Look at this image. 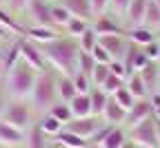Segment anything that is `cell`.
Returning <instances> with one entry per match:
<instances>
[{"label": "cell", "instance_id": "cell-1", "mask_svg": "<svg viewBox=\"0 0 160 148\" xmlns=\"http://www.w3.org/2000/svg\"><path fill=\"white\" fill-rule=\"evenodd\" d=\"M45 55V62L51 64L60 75L73 77L78 73V55H80V47L73 38H56L47 44H40Z\"/></svg>", "mask_w": 160, "mask_h": 148}, {"label": "cell", "instance_id": "cell-2", "mask_svg": "<svg viewBox=\"0 0 160 148\" xmlns=\"http://www.w3.org/2000/svg\"><path fill=\"white\" fill-rule=\"evenodd\" d=\"M36 77H38V73L27 64V62L18 60L16 64L7 71V91H9V95L13 99H18V102L31 97Z\"/></svg>", "mask_w": 160, "mask_h": 148}, {"label": "cell", "instance_id": "cell-3", "mask_svg": "<svg viewBox=\"0 0 160 148\" xmlns=\"http://www.w3.org/2000/svg\"><path fill=\"white\" fill-rule=\"evenodd\" d=\"M56 80L51 77V73L42 71V73H38L36 77V84H33V91H31V99L36 104V109L38 111H49L53 106V102H56Z\"/></svg>", "mask_w": 160, "mask_h": 148}, {"label": "cell", "instance_id": "cell-4", "mask_svg": "<svg viewBox=\"0 0 160 148\" xmlns=\"http://www.w3.org/2000/svg\"><path fill=\"white\" fill-rule=\"evenodd\" d=\"M129 139L136 141L140 148H160L158 144V128H156V117H147L129 126Z\"/></svg>", "mask_w": 160, "mask_h": 148}, {"label": "cell", "instance_id": "cell-5", "mask_svg": "<svg viewBox=\"0 0 160 148\" xmlns=\"http://www.w3.org/2000/svg\"><path fill=\"white\" fill-rule=\"evenodd\" d=\"M20 60L27 62V64H29L36 73L47 71V69H45L47 62H45L42 49H40L36 42H31V40H20Z\"/></svg>", "mask_w": 160, "mask_h": 148}, {"label": "cell", "instance_id": "cell-6", "mask_svg": "<svg viewBox=\"0 0 160 148\" xmlns=\"http://www.w3.org/2000/svg\"><path fill=\"white\" fill-rule=\"evenodd\" d=\"M65 128L89 141V139L96 135V131L100 128V122L96 119V115H89V117H73L71 122L65 124Z\"/></svg>", "mask_w": 160, "mask_h": 148}, {"label": "cell", "instance_id": "cell-7", "mask_svg": "<svg viewBox=\"0 0 160 148\" xmlns=\"http://www.w3.org/2000/svg\"><path fill=\"white\" fill-rule=\"evenodd\" d=\"M2 119H5L7 124H11L13 128L25 131L27 126H29V106H27V104H22V102H16V104H11V106L5 109Z\"/></svg>", "mask_w": 160, "mask_h": 148}, {"label": "cell", "instance_id": "cell-8", "mask_svg": "<svg viewBox=\"0 0 160 148\" xmlns=\"http://www.w3.org/2000/svg\"><path fill=\"white\" fill-rule=\"evenodd\" d=\"M27 13L29 18L33 20V25H40V27H53L51 22V7L47 0H27Z\"/></svg>", "mask_w": 160, "mask_h": 148}, {"label": "cell", "instance_id": "cell-9", "mask_svg": "<svg viewBox=\"0 0 160 148\" xmlns=\"http://www.w3.org/2000/svg\"><path fill=\"white\" fill-rule=\"evenodd\" d=\"M98 44L105 47L113 60H122V55H125V51H127V42H125V38L120 35V33L98 35Z\"/></svg>", "mask_w": 160, "mask_h": 148}, {"label": "cell", "instance_id": "cell-10", "mask_svg": "<svg viewBox=\"0 0 160 148\" xmlns=\"http://www.w3.org/2000/svg\"><path fill=\"white\" fill-rule=\"evenodd\" d=\"M153 115V106H151V99H147V97H142V99H136V104L127 111V124L129 126H133V124H138V122H142V119H147V117H151Z\"/></svg>", "mask_w": 160, "mask_h": 148}, {"label": "cell", "instance_id": "cell-11", "mask_svg": "<svg viewBox=\"0 0 160 148\" xmlns=\"http://www.w3.org/2000/svg\"><path fill=\"white\" fill-rule=\"evenodd\" d=\"M25 141L22 131L13 128L11 124H7L5 119H0V146H7V148H16Z\"/></svg>", "mask_w": 160, "mask_h": 148}, {"label": "cell", "instance_id": "cell-12", "mask_svg": "<svg viewBox=\"0 0 160 148\" xmlns=\"http://www.w3.org/2000/svg\"><path fill=\"white\" fill-rule=\"evenodd\" d=\"M67 104H69L73 117H89L91 115V97H89V93H78Z\"/></svg>", "mask_w": 160, "mask_h": 148}, {"label": "cell", "instance_id": "cell-13", "mask_svg": "<svg viewBox=\"0 0 160 148\" xmlns=\"http://www.w3.org/2000/svg\"><path fill=\"white\" fill-rule=\"evenodd\" d=\"M25 35H27V40H31V42L47 44V42H51V40L58 38V31H56L53 27H40V25H33V27H29V29L25 31Z\"/></svg>", "mask_w": 160, "mask_h": 148}, {"label": "cell", "instance_id": "cell-14", "mask_svg": "<svg viewBox=\"0 0 160 148\" xmlns=\"http://www.w3.org/2000/svg\"><path fill=\"white\" fill-rule=\"evenodd\" d=\"M60 5L67 7V11H69L73 18L89 20V18L93 16V11H91V2H89V0H60Z\"/></svg>", "mask_w": 160, "mask_h": 148}, {"label": "cell", "instance_id": "cell-15", "mask_svg": "<svg viewBox=\"0 0 160 148\" xmlns=\"http://www.w3.org/2000/svg\"><path fill=\"white\" fill-rule=\"evenodd\" d=\"M102 117H105V122H109V126H118V124H122V122L127 119V111L120 106L113 97H109L107 106H105V111H102Z\"/></svg>", "mask_w": 160, "mask_h": 148}, {"label": "cell", "instance_id": "cell-16", "mask_svg": "<svg viewBox=\"0 0 160 148\" xmlns=\"http://www.w3.org/2000/svg\"><path fill=\"white\" fill-rule=\"evenodd\" d=\"M147 2L149 0H131V5L127 7V20L133 25V27H140L145 20V11H147Z\"/></svg>", "mask_w": 160, "mask_h": 148}, {"label": "cell", "instance_id": "cell-17", "mask_svg": "<svg viewBox=\"0 0 160 148\" xmlns=\"http://www.w3.org/2000/svg\"><path fill=\"white\" fill-rule=\"evenodd\" d=\"M138 73H140V77H142L147 91L153 93V91L158 89V73H160V67L156 64V62H149V64H145Z\"/></svg>", "mask_w": 160, "mask_h": 148}, {"label": "cell", "instance_id": "cell-18", "mask_svg": "<svg viewBox=\"0 0 160 148\" xmlns=\"http://www.w3.org/2000/svg\"><path fill=\"white\" fill-rule=\"evenodd\" d=\"M98 35H109V33H120V27L116 25V20L111 18V16H107V13H102V16H96V22H93V27H91Z\"/></svg>", "mask_w": 160, "mask_h": 148}, {"label": "cell", "instance_id": "cell-19", "mask_svg": "<svg viewBox=\"0 0 160 148\" xmlns=\"http://www.w3.org/2000/svg\"><path fill=\"white\" fill-rule=\"evenodd\" d=\"M125 141H127L125 131L120 128V126H111L109 133L102 137V141H100V146H102V148H120Z\"/></svg>", "mask_w": 160, "mask_h": 148}, {"label": "cell", "instance_id": "cell-20", "mask_svg": "<svg viewBox=\"0 0 160 148\" xmlns=\"http://www.w3.org/2000/svg\"><path fill=\"white\" fill-rule=\"evenodd\" d=\"M89 97H91V115H102L105 106H107V102H109V95L100 89V86H93L89 91Z\"/></svg>", "mask_w": 160, "mask_h": 148}, {"label": "cell", "instance_id": "cell-21", "mask_svg": "<svg viewBox=\"0 0 160 148\" xmlns=\"http://www.w3.org/2000/svg\"><path fill=\"white\" fill-rule=\"evenodd\" d=\"M125 86L131 91V95H133L136 99H142V97H147V95H149V91H147V86H145V82H142V77H140V73H138V71H136V73H131V75L127 77Z\"/></svg>", "mask_w": 160, "mask_h": 148}, {"label": "cell", "instance_id": "cell-22", "mask_svg": "<svg viewBox=\"0 0 160 148\" xmlns=\"http://www.w3.org/2000/svg\"><path fill=\"white\" fill-rule=\"evenodd\" d=\"M56 137H58V144L65 146V148H87V139L78 137L76 133H71V131H67V128H62Z\"/></svg>", "mask_w": 160, "mask_h": 148}, {"label": "cell", "instance_id": "cell-23", "mask_svg": "<svg viewBox=\"0 0 160 148\" xmlns=\"http://www.w3.org/2000/svg\"><path fill=\"white\" fill-rule=\"evenodd\" d=\"M56 91H58V97L62 102H69L73 95H78V91L73 86V77H67V75H62L56 82Z\"/></svg>", "mask_w": 160, "mask_h": 148}, {"label": "cell", "instance_id": "cell-24", "mask_svg": "<svg viewBox=\"0 0 160 148\" xmlns=\"http://www.w3.org/2000/svg\"><path fill=\"white\" fill-rule=\"evenodd\" d=\"M153 40H156V33L151 29H147L145 25L131 29V42L138 44V47H145V44H149V42H153Z\"/></svg>", "mask_w": 160, "mask_h": 148}, {"label": "cell", "instance_id": "cell-25", "mask_svg": "<svg viewBox=\"0 0 160 148\" xmlns=\"http://www.w3.org/2000/svg\"><path fill=\"white\" fill-rule=\"evenodd\" d=\"M142 25L147 29H160V7L153 2V0H149L147 2V11H145V20H142Z\"/></svg>", "mask_w": 160, "mask_h": 148}, {"label": "cell", "instance_id": "cell-26", "mask_svg": "<svg viewBox=\"0 0 160 148\" xmlns=\"http://www.w3.org/2000/svg\"><path fill=\"white\" fill-rule=\"evenodd\" d=\"M25 144H27V148H47V135L42 133L40 126H33L25 139Z\"/></svg>", "mask_w": 160, "mask_h": 148}, {"label": "cell", "instance_id": "cell-27", "mask_svg": "<svg viewBox=\"0 0 160 148\" xmlns=\"http://www.w3.org/2000/svg\"><path fill=\"white\" fill-rule=\"evenodd\" d=\"M69 20H71V13L67 11V7H62L60 2L51 5V22H53V27H67Z\"/></svg>", "mask_w": 160, "mask_h": 148}, {"label": "cell", "instance_id": "cell-28", "mask_svg": "<svg viewBox=\"0 0 160 148\" xmlns=\"http://www.w3.org/2000/svg\"><path fill=\"white\" fill-rule=\"evenodd\" d=\"M38 126L42 128V133H45V135H58L60 131H62V126H65V124H62V122H58V119L49 113V115H45L42 119H40V124H38Z\"/></svg>", "mask_w": 160, "mask_h": 148}, {"label": "cell", "instance_id": "cell-29", "mask_svg": "<svg viewBox=\"0 0 160 148\" xmlns=\"http://www.w3.org/2000/svg\"><path fill=\"white\" fill-rule=\"evenodd\" d=\"M98 44V33L89 27L82 35L78 38V47H80V51H87V53H91V49Z\"/></svg>", "mask_w": 160, "mask_h": 148}, {"label": "cell", "instance_id": "cell-30", "mask_svg": "<svg viewBox=\"0 0 160 148\" xmlns=\"http://www.w3.org/2000/svg\"><path fill=\"white\" fill-rule=\"evenodd\" d=\"M111 97H113V99L120 104V106L125 109V111H129V109L133 106V104H136V97L131 95V91H129L127 86H120V89H118V91H116Z\"/></svg>", "mask_w": 160, "mask_h": 148}, {"label": "cell", "instance_id": "cell-31", "mask_svg": "<svg viewBox=\"0 0 160 148\" xmlns=\"http://www.w3.org/2000/svg\"><path fill=\"white\" fill-rule=\"evenodd\" d=\"M67 33L71 35V38H80V35H82L87 29H89V25H87V20H82V18H73L71 16V20H69V22H67Z\"/></svg>", "mask_w": 160, "mask_h": 148}, {"label": "cell", "instance_id": "cell-32", "mask_svg": "<svg viewBox=\"0 0 160 148\" xmlns=\"http://www.w3.org/2000/svg\"><path fill=\"white\" fill-rule=\"evenodd\" d=\"M49 113H51L58 122H62V124H67V122H71V119H73L71 109H69V104H67V102H62V104H53V106L49 109Z\"/></svg>", "mask_w": 160, "mask_h": 148}, {"label": "cell", "instance_id": "cell-33", "mask_svg": "<svg viewBox=\"0 0 160 148\" xmlns=\"http://www.w3.org/2000/svg\"><path fill=\"white\" fill-rule=\"evenodd\" d=\"M96 64H98V62L93 60V55H91V53L80 51V55H78V71H80V73L91 75V71H93V67H96Z\"/></svg>", "mask_w": 160, "mask_h": 148}, {"label": "cell", "instance_id": "cell-34", "mask_svg": "<svg viewBox=\"0 0 160 148\" xmlns=\"http://www.w3.org/2000/svg\"><path fill=\"white\" fill-rule=\"evenodd\" d=\"M109 64H96L93 67V71H91V84H93V86H102V82L109 77Z\"/></svg>", "mask_w": 160, "mask_h": 148}, {"label": "cell", "instance_id": "cell-35", "mask_svg": "<svg viewBox=\"0 0 160 148\" xmlns=\"http://www.w3.org/2000/svg\"><path fill=\"white\" fill-rule=\"evenodd\" d=\"M120 86H125V80H122V77H118V75H113V73H109V77L102 82V86H100V89H102L107 95H113Z\"/></svg>", "mask_w": 160, "mask_h": 148}, {"label": "cell", "instance_id": "cell-36", "mask_svg": "<svg viewBox=\"0 0 160 148\" xmlns=\"http://www.w3.org/2000/svg\"><path fill=\"white\" fill-rule=\"evenodd\" d=\"M73 86H76V91L78 93H89L91 89H93V84H91V77L89 75H85V73H76L73 75Z\"/></svg>", "mask_w": 160, "mask_h": 148}, {"label": "cell", "instance_id": "cell-37", "mask_svg": "<svg viewBox=\"0 0 160 148\" xmlns=\"http://www.w3.org/2000/svg\"><path fill=\"white\" fill-rule=\"evenodd\" d=\"M18 60H20V40L16 42V44H13V47H11L7 53H5V58H2V62H5V69L9 71V69L16 64V62H18Z\"/></svg>", "mask_w": 160, "mask_h": 148}, {"label": "cell", "instance_id": "cell-38", "mask_svg": "<svg viewBox=\"0 0 160 148\" xmlns=\"http://www.w3.org/2000/svg\"><path fill=\"white\" fill-rule=\"evenodd\" d=\"M0 25H2L5 29H9V31H16V33H25V29L20 27V25L16 22V20L9 16V13H5V11H2V7H0Z\"/></svg>", "mask_w": 160, "mask_h": 148}, {"label": "cell", "instance_id": "cell-39", "mask_svg": "<svg viewBox=\"0 0 160 148\" xmlns=\"http://www.w3.org/2000/svg\"><path fill=\"white\" fill-rule=\"evenodd\" d=\"M91 55H93V60L98 62V64H109V62L113 60V58L109 55V51H107L105 47H100V44H96V47L91 49Z\"/></svg>", "mask_w": 160, "mask_h": 148}, {"label": "cell", "instance_id": "cell-40", "mask_svg": "<svg viewBox=\"0 0 160 148\" xmlns=\"http://www.w3.org/2000/svg\"><path fill=\"white\" fill-rule=\"evenodd\" d=\"M145 51V55L151 60V62H158V58H160V42L158 40H153V42H149V44H145V47H140Z\"/></svg>", "mask_w": 160, "mask_h": 148}, {"label": "cell", "instance_id": "cell-41", "mask_svg": "<svg viewBox=\"0 0 160 148\" xmlns=\"http://www.w3.org/2000/svg\"><path fill=\"white\" fill-rule=\"evenodd\" d=\"M109 71L113 73V75H118V77H129V73H127V69H125V64H122V60H111L109 62Z\"/></svg>", "mask_w": 160, "mask_h": 148}, {"label": "cell", "instance_id": "cell-42", "mask_svg": "<svg viewBox=\"0 0 160 148\" xmlns=\"http://www.w3.org/2000/svg\"><path fill=\"white\" fill-rule=\"evenodd\" d=\"M129 5H131V0H109V7H111L113 13H118V16H125Z\"/></svg>", "mask_w": 160, "mask_h": 148}, {"label": "cell", "instance_id": "cell-43", "mask_svg": "<svg viewBox=\"0 0 160 148\" xmlns=\"http://www.w3.org/2000/svg\"><path fill=\"white\" fill-rule=\"evenodd\" d=\"M89 2H91L93 16H102V13H107V9H109V0H89Z\"/></svg>", "mask_w": 160, "mask_h": 148}, {"label": "cell", "instance_id": "cell-44", "mask_svg": "<svg viewBox=\"0 0 160 148\" xmlns=\"http://www.w3.org/2000/svg\"><path fill=\"white\" fill-rule=\"evenodd\" d=\"M9 5H11L13 11H20V9L27 7V0H9Z\"/></svg>", "mask_w": 160, "mask_h": 148}, {"label": "cell", "instance_id": "cell-45", "mask_svg": "<svg viewBox=\"0 0 160 148\" xmlns=\"http://www.w3.org/2000/svg\"><path fill=\"white\" fill-rule=\"evenodd\" d=\"M120 148H140V146H138L136 141H131V139H127V141H125L122 146H120Z\"/></svg>", "mask_w": 160, "mask_h": 148}, {"label": "cell", "instance_id": "cell-46", "mask_svg": "<svg viewBox=\"0 0 160 148\" xmlns=\"http://www.w3.org/2000/svg\"><path fill=\"white\" fill-rule=\"evenodd\" d=\"M5 38H9V29H5L2 25H0V40H5Z\"/></svg>", "mask_w": 160, "mask_h": 148}, {"label": "cell", "instance_id": "cell-47", "mask_svg": "<svg viewBox=\"0 0 160 148\" xmlns=\"http://www.w3.org/2000/svg\"><path fill=\"white\" fill-rule=\"evenodd\" d=\"M2 113H5V106H2V99H0V119H2Z\"/></svg>", "mask_w": 160, "mask_h": 148}, {"label": "cell", "instance_id": "cell-48", "mask_svg": "<svg viewBox=\"0 0 160 148\" xmlns=\"http://www.w3.org/2000/svg\"><path fill=\"white\" fill-rule=\"evenodd\" d=\"M156 128H158V144H160V122H156Z\"/></svg>", "mask_w": 160, "mask_h": 148}, {"label": "cell", "instance_id": "cell-49", "mask_svg": "<svg viewBox=\"0 0 160 148\" xmlns=\"http://www.w3.org/2000/svg\"><path fill=\"white\" fill-rule=\"evenodd\" d=\"M87 148H102L100 144H91V146H87Z\"/></svg>", "mask_w": 160, "mask_h": 148}, {"label": "cell", "instance_id": "cell-50", "mask_svg": "<svg viewBox=\"0 0 160 148\" xmlns=\"http://www.w3.org/2000/svg\"><path fill=\"white\" fill-rule=\"evenodd\" d=\"M156 40H158V42H160V29H158V31H156Z\"/></svg>", "mask_w": 160, "mask_h": 148}, {"label": "cell", "instance_id": "cell-51", "mask_svg": "<svg viewBox=\"0 0 160 148\" xmlns=\"http://www.w3.org/2000/svg\"><path fill=\"white\" fill-rule=\"evenodd\" d=\"M2 58H5V51H0V60H2Z\"/></svg>", "mask_w": 160, "mask_h": 148}, {"label": "cell", "instance_id": "cell-52", "mask_svg": "<svg viewBox=\"0 0 160 148\" xmlns=\"http://www.w3.org/2000/svg\"><path fill=\"white\" fill-rule=\"evenodd\" d=\"M158 89H160V73H158Z\"/></svg>", "mask_w": 160, "mask_h": 148}, {"label": "cell", "instance_id": "cell-53", "mask_svg": "<svg viewBox=\"0 0 160 148\" xmlns=\"http://www.w3.org/2000/svg\"><path fill=\"white\" fill-rule=\"evenodd\" d=\"M5 2H7V0H0V7H2V5H5Z\"/></svg>", "mask_w": 160, "mask_h": 148}, {"label": "cell", "instance_id": "cell-54", "mask_svg": "<svg viewBox=\"0 0 160 148\" xmlns=\"http://www.w3.org/2000/svg\"><path fill=\"white\" fill-rule=\"evenodd\" d=\"M153 2H156V5H158V7H160V0H153Z\"/></svg>", "mask_w": 160, "mask_h": 148}, {"label": "cell", "instance_id": "cell-55", "mask_svg": "<svg viewBox=\"0 0 160 148\" xmlns=\"http://www.w3.org/2000/svg\"><path fill=\"white\" fill-rule=\"evenodd\" d=\"M49 2H58V0H49Z\"/></svg>", "mask_w": 160, "mask_h": 148}, {"label": "cell", "instance_id": "cell-56", "mask_svg": "<svg viewBox=\"0 0 160 148\" xmlns=\"http://www.w3.org/2000/svg\"><path fill=\"white\" fill-rule=\"evenodd\" d=\"M158 64H160V58H158Z\"/></svg>", "mask_w": 160, "mask_h": 148}, {"label": "cell", "instance_id": "cell-57", "mask_svg": "<svg viewBox=\"0 0 160 148\" xmlns=\"http://www.w3.org/2000/svg\"><path fill=\"white\" fill-rule=\"evenodd\" d=\"M0 148H7V146H0Z\"/></svg>", "mask_w": 160, "mask_h": 148}]
</instances>
